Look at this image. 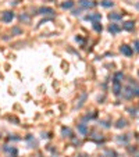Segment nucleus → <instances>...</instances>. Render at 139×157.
<instances>
[{
    "instance_id": "nucleus-1",
    "label": "nucleus",
    "mask_w": 139,
    "mask_h": 157,
    "mask_svg": "<svg viewBox=\"0 0 139 157\" xmlns=\"http://www.w3.org/2000/svg\"><path fill=\"white\" fill-rule=\"evenodd\" d=\"M135 94H134V90H132L131 86H127L123 89V97L124 99H132Z\"/></svg>"
},
{
    "instance_id": "nucleus-2",
    "label": "nucleus",
    "mask_w": 139,
    "mask_h": 157,
    "mask_svg": "<svg viewBox=\"0 0 139 157\" xmlns=\"http://www.w3.org/2000/svg\"><path fill=\"white\" fill-rule=\"evenodd\" d=\"M13 18H14V13L13 11H4L1 14V21H4V22H11Z\"/></svg>"
},
{
    "instance_id": "nucleus-3",
    "label": "nucleus",
    "mask_w": 139,
    "mask_h": 157,
    "mask_svg": "<svg viewBox=\"0 0 139 157\" xmlns=\"http://www.w3.org/2000/svg\"><path fill=\"white\" fill-rule=\"evenodd\" d=\"M79 6L82 8H93L96 6V3L91 1V0H79Z\"/></svg>"
},
{
    "instance_id": "nucleus-4",
    "label": "nucleus",
    "mask_w": 139,
    "mask_h": 157,
    "mask_svg": "<svg viewBox=\"0 0 139 157\" xmlns=\"http://www.w3.org/2000/svg\"><path fill=\"white\" fill-rule=\"evenodd\" d=\"M86 21H92V22H99L102 20V16L99 14V13H96V14H88V16L85 17Z\"/></svg>"
},
{
    "instance_id": "nucleus-5",
    "label": "nucleus",
    "mask_w": 139,
    "mask_h": 157,
    "mask_svg": "<svg viewBox=\"0 0 139 157\" xmlns=\"http://www.w3.org/2000/svg\"><path fill=\"white\" fill-rule=\"evenodd\" d=\"M120 52H121L123 54H125L127 57H129V56H132V53H134L131 47H129V46H127V45H123V46L120 47Z\"/></svg>"
},
{
    "instance_id": "nucleus-6",
    "label": "nucleus",
    "mask_w": 139,
    "mask_h": 157,
    "mask_svg": "<svg viewBox=\"0 0 139 157\" xmlns=\"http://www.w3.org/2000/svg\"><path fill=\"white\" fill-rule=\"evenodd\" d=\"M108 31L111 32L113 35H116L118 32L121 31V28H120V25H117V24H110V27H108Z\"/></svg>"
},
{
    "instance_id": "nucleus-7",
    "label": "nucleus",
    "mask_w": 139,
    "mask_h": 157,
    "mask_svg": "<svg viewBox=\"0 0 139 157\" xmlns=\"http://www.w3.org/2000/svg\"><path fill=\"white\" fill-rule=\"evenodd\" d=\"M39 13L43 14V16H49V14H53L54 10L50 7H42V8H39Z\"/></svg>"
},
{
    "instance_id": "nucleus-8",
    "label": "nucleus",
    "mask_w": 139,
    "mask_h": 157,
    "mask_svg": "<svg viewBox=\"0 0 139 157\" xmlns=\"http://www.w3.org/2000/svg\"><path fill=\"white\" fill-rule=\"evenodd\" d=\"M61 135L64 136V138H71V136H72V131H71L70 128H67V126H63L61 128Z\"/></svg>"
},
{
    "instance_id": "nucleus-9",
    "label": "nucleus",
    "mask_w": 139,
    "mask_h": 157,
    "mask_svg": "<svg viewBox=\"0 0 139 157\" xmlns=\"http://www.w3.org/2000/svg\"><path fill=\"white\" fill-rule=\"evenodd\" d=\"M123 28L125 31H132L135 28V24H134V21H127V22L123 24Z\"/></svg>"
},
{
    "instance_id": "nucleus-10",
    "label": "nucleus",
    "mask_w": 139,
    "mask_h": 157,
    "mask_svg": "<svg viewBox=\"0 0 139 157\" xmlns=\"http://www.w3.org/2000/svg\"><path fill=\"white\" fill-rule=\"evenodd\" d=\"M129 86L132 88V90H134V94L135 96H139V85L136 82H134V81H129Z\"/></svg>"
},
{
    "instance_id": "nucleus-11",
    "label": "nucleus",
    "mask_w": 139,
    "mask_h": 157,
    "mask_svg": "<svg viewBox=\"0 0 139 157\" xmlns=\"http://www.w3.org/2000/svg\"><path fill=\"white\" fill-rule=\"evenodd\" d=\"M121 90H123L121 84H120V82H113V92H114V94H120Z\"/></svg>"
},
{
    "instance_id": "nucleus-12",
    "label": "nucleus",
    "mask_w": 139,
    "mask_h": 157,
    "mask_svg": "<svg viewBox=\"0 0 139 157\" xmlns=\"http://www.w3.org/2000/svg\"><path fill=\"white\" fill-rule=\"evenodd\" d=\"M108 18H110L111 21H118V20L123 18V14H120V13H110V14H108Z\"/></svg>"
},
{
    "instance_id": "nucleus-13",
    "label": "nucleus",
    "mask_w": 139,
    "mask_h": 157,
    "mask_svg": "<svg viewBox=\"0 0 139 157\" xmlns=\"http://www.w3.org/2000/svg\"><path fill=\"white\" fill-rule=\"evenodd\" d=\"M78 132L81 135H86L88 134V126H86L85 124H79V125H78Z\"/></svg>"
},
{
    "instance_id": "nucleus-14",
    "label": "nucleus",
    "mask_w": 139,
    "mask_h": 157,
    "mask_svg": "<svg viewBox=\"0 0 139 157\" xmlns=\"http://www.w3.org/2000/svg\"><path fill=\"white\" fill-rule=\"evenodd\" d=\"M61 7L64 8V10H65V8H72L74 7V1H72V0H67L65 3H63L61 4Z\"/></svg>"
},
{
    "instance_id": "nucleus-15",
    "label": "nucleus",
    "mask_w": 139,
    "mask_h": 157,
    "mask_svg": "<svg viewBox=\"0 0 139 157\" xmlns=\"http://www.w3.org/2000/svg\"><path fill=\"white\" fill-rule=\"evenodd\" d=\"M100 4L103 7H113V6H114V3H113L111 0H102Z\"/></svg>"
},
{
    "instance_id": "nucleus-16",
    "label": "nucleus",
    "mask_w": 139,
    "mask_h": 157,
    "mask_svg": "<svg viewBox=\"0 0 139 157\" xmlns=\"http://www.w3.org/2000/svg\"><path fill=\"white\" fill-rule=\"evenodd\" d=\"M123 78H124L123 72H116V75H114V82H120Z\"/></svg>"
},
{
    "instance_id": "nucleus-17",
    "label": "nucleus",
    "mask_w": 139,
    "mask_h": 157,
    "mask_svg": "<svg viewBox=\"0 0 139 157\" xmlns=\"http://www.w3.org/2000/svg\"><path fill=\"white\" fill-rule=\"evenodd\" d=\"M4 150H6L7 153H10V154H14V156L17 154V149H16V147H8V146H6Z\"/></svg>"
},
{
    "instance_id": "nucleus-18",
    "label": "nucleus",
    "mask_w": 139,
    "mask_h": 157,
    "mask_svg": "<svg viewBox=\"0 0 139 157\" xmlns=\"http://www.w3.org/2000/svg\"><path fill=\"white\" fill-rule=\"evenodd\" d=\"M117 128H124V126H127V121L125 120H118V122H117Z\"/></svg>"
},
{
    "instance_id": "nucleus-19",
    "label": "nucleus",
    "mask_w": 139,
    "mask_h": 157,
    "mask_svg": "<svg viewBox=\"0 0 139 157\" xmlns=\"http://www.w3.org/2000/svg\"><path fill=\"white\" fill-rule=\"evenodd\" d=\"M93 29H95L96 32H102L103 28H102V25L99 22H93Z\"/></svg>"
},
{
    "instance_id": "nucleus-20",
    "label": "nucleus",
    "mask_w": 139,
    "mask_h": 157,
    "mask_svg": "<svg viewBox=\"0 0 139 157\" xmlns=\"http://www.w3.org/2000/svg\"><path fill=\"white\" fill-rule=\"evenodd\" d=\"M107 157H117V153L114 150H106V153H104Z\"/></svg>"
},
{
    "instance_id": "nucleus-21",
    "label": "nucleus",
    "mask_w": 139,
    "mask_h": 157,
    "mask_svg": "<svg viewBox=\"0 0 139 157\" xmlns=\"http://www.w3.org/2000/svg\"><path fill=\"white\" fill-rule=\"evenodd\" d=\"M92 139H93V141H96V142H103V141H104V138H103V136H95V135L92 136Z\"/></svg>"
},
{
    "instance_id": "nucleus-22",
    "label": "nucleus",
    "mask_w": 139,
    "mask_h": 157,
    "mask_svg": "<svg viewBox=\"0 0 139 157\" xmlns=\"http://www.w3.org/2000/svg\"><path fill=\"white\" fill-rule=\"evenodd\" d=\"M118 142H124V143H127V142H128V136H120V138H118Z\"/></svg>"
},
{
    "instance_id": "nucleus-23",
    "label": "nucleus",
    "mask_w": 139,
    "mask_h": 157,
    "mask_svg": "<svg viewBox=\"0 0 139 157\" xmlns=\"http://www.w3.org/2000/svg\"><path fill=\"white\" fill-rule=\"evenodd\" d=\"M85 99H86V94H82V99H81L79 103H78V107H81V106L84 104V100H85Z\"/></svg>"
},
{
    "instance_id": "nucleus-24",
    "label": "nucleus",
    "mask_w": 139,
    "mask_h": 157,
    "mask_svg": "<svg viewBox=\"0 0 139 157\" xmlns=\"http://www.w3.org/2000/svg\"><path fill=\"white\" fill-rule=\"evenodd\" d=\"M128 111H129L131 116H136V110H135V109H128Z\"/></svg>"
},
{
    "instance_id": "nucleus-25",
    "label": "nucleus",
    "mask_w": 139,
    "mask_h": 157,
    "mask_svg": "<svg viewBox=\"0 0 139 157\" xmlns=\"http://www.w3.org/2000/svg\"><path fill=\"white\" fill-rule=\"evenodd\" d=\"M20 20H21V21H28V17H27V16H21V17H20Z\"/></svg>"
},
{
    "instance_id": "nucleus-26",
    "label": "nucleus",
    "mask_w": 139,
    "mask_h": 157,
    "mask_svg": "<svg viewBox=\"0 0 139 157\" xmlns=\"http://www.w3.org/2000/svg\"><path fill=\"white\" fill-rule=\"evenodd\" d=\"M13 32H14V33H21V29H20V28H14Z\"/></svg>"
},
{
    "instance_id": "nucleus-27",
    "label": "nucleus",
    "mask_w": 139,
    "mask_h": 157,
    "mask_svg": "<svg viewBox=\"0 0 139 157\" xmlns=\"http://www.w3.org/2000/svg\"><path fill=\"white\" fill-rule=\"evenodd\" d=\"M135 49H136V52H139V40L135 42Z\"/></svg>"
}]
</instances>
